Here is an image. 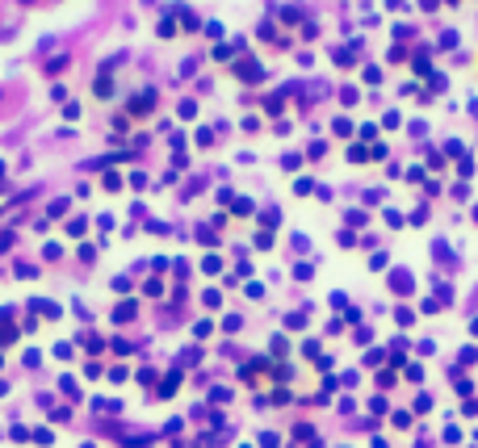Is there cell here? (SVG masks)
Instances as JSON below:
<instances>
[{
    "instance_id": "cell-1",
    "label": "cell",
    "mask_w": 478,
    "mask_h": 448,
    "mask_svg": "<svg viewBox=\"0 0 478 448\" xmlns=\"http://www.w3.org/2000/svg\"><path fill=\"white\" fill-rule=\"evenodd\" d=\"M411 285H416V281H411V272H403V269L390 272V289H394V293H411Z\"/></svg>"
},
{
    "instance_id": "cell-2",
    "label": "cell",
    "mask_w": 478,
    "mask_h": 448,
    "mask_svg": "<svg viewBox=\"0 0 478 448\" xmlns=\"http://www.w3.org/2000/svg\"><path fill=\"white\" fill-rule=\"evenodd\" d=\"M135 314H139V306H135V302H122V306H113V323H130Z\"/></svg>"
},
{
    "instance_id": "cell-3",
    "label": "cell",
    "mask_w": 478,
    "mask_h": 448,
    "mask_svg": "<svg viewBox=\"0 0 478 448\" xmlns=\"http://www.w3.org/2000/svg\"><path fill=\"white\" fill-rule=\"evenodd\" d=\"M84 230H89V218H72L67 223V235H84Z\"/></svg>"
},
{
    "instance_id": "cell-4",
    "label": "cell",
    "mask_w": 478,
    "mask_h": 448,
    "mask_svg": "<svg viewBox=\"0 0 478 448\" xmlns=\"http://www.w3.org/2000/svg\"><path fill=\"white\" fill-rule=\"evenodd\" d=\"M218 269H223V264H218V256H206V260H201V272H210V276H214Z\"/></svg>"
},
{
    "instance_id": "cell-5",
    "label": "cell",
    "mask_w": 478,
    "mask_h": 448,
    "mask_svg": "<svg viewBox=\"0 0 478 448\" xmlns=\"http://www.w3.org/2000/svg\"><path fill=\"white\" fill-rule=\"evenodd\" d=\"M294 276H298V281H311V276H315V264H298Z\"/></svg>"
},
{
    "instance_id": "cell-6",
    "label": "cell",
    "mask_w": 478,
    "mask_h": 448,
    "mask_svg": "<svg viewBox=\"0 0 478 448\" xmlns=\"http://www.w3.org/2000/svg\"><path fill=\"white\" fill-rule=\"evenodd\" d=\"M30 436H34V440H38V444L47 448L50 440H55V436H50V427H38V432H30Z\"/></svg>"
},
{
    "instance_id": "cell-7",
    "label": "cell",
    "mask_w": 478,
    "mask_h": 448,
    "mask_svg": "<svg viewBox=\"0 0 478 448\" xmlns=\"http://www.w3.org/2000/svg\"><path fill=\"white\" fill-rule=\"evenodd\" d=\"M201 302H206V306H210V310H214V306H218V302H223V298H218V289H206V293H201Z\"/></svg>"
},
{
    "instance_id": "cell-8",
    "label": "cell",
    "mask_w": 478,
    "mask_h": 448,
    "mask_svg": "<svg viewBox=\"0 0 478 448\" xmlns=\"http://www.w3.org/2000/svg\"><path fill=\"white\" fill-rule=\"evenodd\" d=\"M231 398V390L227 386H218V390H210V403H227Z\"/></svg>"
},
{
    "instance_id": "cell-9",
    "label": "cell",
    "mask_w": 478,
    "mask_h": 448,
    "mask_svg": "<svg viewBox=\"0 0 478 448\" xmlns=\"http://www.w3.org/2000/svg\"><path fill=\"white\" fill-rule=\"evenodd\" d=\"M294 440H315V432H311L306 423H298V427H294Z\"/></svg>"
},
{
    "instance_id": "cell-10",
    "label": "cell",
    "mask_w": 478,
    "mask_h": 448,
    "mask_svg": "<svg viewBox=\"0 0 478 448\" xmlns=\"http://www.w3.org/2000/svg\"><path fill=\"white\" fill-rule=\"evenodd\" d=\"M96 410H105V415H113V410H122V403H109V398H96Z\"/></svg>"
},
{
    "instance_id": "cell-11",
    "label": "cell",
    "mask_w": 478,
    "mask_h": 448,
    "mask_svg": "<svg viewBox=\"0 0 478 448\" xmlns=\"http://www.w3.org/2000/svg\"><path fill=\"white\" fill-rule=\"evenodd\" d=\"M282 444V440H277V432H265V436H260V448H277Z\"/></svg>"
},
{
    "instance_id": "cell-12",
    "label": "cell",
    "mask_w": 478,
    "mask_h": 448,
    "mask_svg": "<svg viewBox=\"0 0 478 448\" xmlns=\"http://www.w3.org/2000/svg\"><path fill=\"white\" fill-rule=\"evenodd\" d=\"M352 340H357V344H369V340H374V331H365V327H357V331H352Z\"/></svg>"
},
{
    "instance_id": "cell-13",
    "label": "cell",
    "mask_w": 478,
    "mask_h": 448,
    "mask_svg": "<svg viewBox=\"0 0 478 448\" xmlns=\"http://www.w3.org/2000/svg\"><path fill=\"white\" fill-rule=\"evenodd\" d=\"M9 440H13V444H21V440H30V432H26V427H13V432H9Z\"/></svg>"
},
{
    "instance_id": "cell-14",
    "label": "cell",
    "mask_w": 478,
    "mask_h": 448,
    "mask_svg": "<svg viewBox=\"0 0 478 448\" xmlns=\"http://www.w3.org/2000/svg\"><path fill=\"white\" fill-rule=\"evenodd\" d=\"M445 440H449V444H457V440H462V432H457V423H449V427H445Z\"/></svg>"
},
{
    "instance_id": "cell-15",
    "label": "cell",
    "mask_w": 478,
    "mask_h": 448,
    "mask_svg": "<svg viewBox=\"0 0 478 448\" xmlns=\"http://www.w3.org/2000/svg\"><path fill=\"white\" fill-rule=\"evenodd\" d=\"M13 340H17V331H13V327L4 323V327H0V344H13Z\"/></svg>"
},
{
    "instance_id": "cell-16",
    "label": "cell",
    "mask_w": 478,
    "mask_h": 448,
    "mask_svg": "<svg viewBox=\"0 0 478 448\" xmlns=\"http://www.w3.org/2000/svg\"><path fill=\"white\" fill-rule=\"evenodd\" d=\"M223 331H239V314H227L223 318Z\"/></svg>"
},
{
    "instance_id": "cell-17",
    "label": "cell",
    "mask_w": 478,
    "mask_h": 448,
    "mask_svg": "<svg viewBox=\"0 0 478 448\" xmlns=\"http://www.w3.org/2000/svg\"><path fill=\"white\" fill-rule=\"evenodd\" d=\"M273 373H277V381H289V377H294V369H289V364H277Z\"/></svg>"
},
{
    "instance_id": "cell-18",
    "label": "cell",
    "mask_w": 478,
    "mask_h": 448,
    "mask_svg": "<svg viewBox=\"0 0 478 448\" xmlns=\"http://www.w3.org/2000/svg\"><path fill=\"white\" fill-rule=\"evenodd\" d=\"M269 403H273V406H286V403H289V390H277V394H273Z\"/></svg>"
},
{
    "instance_id": "cell-19",
    "label": "cell",
    "mask_w": 478,
    "mask_h": 448,
    "mask_svg": "<svg viewBox=\"0 0 478 448\" xmlns=\"http://www.w3.org/2000/svg\"><path fill=\"white\" fill-rule=\"evenodd\" d=\"M416 410H420V415H424V410H432V398H428V394H420V398H416Z\"/></svg>"
},
{
    "instance_id": "cell-20",
    "label": "cell",
    "mask_w": 478,
    "mask_h": 448,
    "mask_svg": "<svg viewBox=\"0 0 478 448\" xmlns=\"http://www.w3.org/2000/svg\"><path fill=\"white\" fill-rule=\"evenodd\" d=\"M306 448H323V440H306Z\"/></svg>"
},
{
    "instance_id": "cell-21",
    "label": "cell",
    "mask_w": 478,
    "mask_h": 448,
    "mask_svg": "<svg viewBox=\"0 0 478 448\" xmlns=\"http://www.w3.org/2000/svg\"><path fill=\"white\" fill-rule=\"evenodd\" d=\"M4 394H9V381H0V398H4Z\"/></svg>"
},
{
    "instance_id": "cell-22",
    "label": "cell",
    "mask_w": 478,
    "mask_h": 448,
    "mask_svg": "<svg viewBox=\"0 0 478 448\" xmlns=\"http://www.w3.org/2000/svg\"><path fill=\"white\" fill-rule=\"evenodd\" d=\"M80 448H93V444H80Z\"/></svg>"
}]
</instances>
